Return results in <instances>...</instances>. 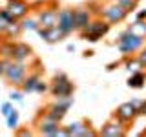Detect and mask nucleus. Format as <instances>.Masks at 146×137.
Here are the masks:
<instances>
[{
	"instance_id": "nucleus-10",
	"label": "nucleus",
	"mask_w": 146,
	"mask_h": 137,
	"mask_svg": "<svg viewBox=\"0 0 146 137\" xmlns=\"http://www.w3.org/2000/svg\"><path fill=\"white\" fill-rule=\"evenodd\" d=\"M126 134H128L126 124L121 122L115 117H113L111 121H108L106 124L100 128V132H99V135H104V137H124Z\"/></svg>"
},
{
	"instance_id": "nucleus-39",
	"label": "nucleus",
	"mask_w": 146,
	"mask_h": 137,
	"mask_svg": "<svg viewBox=\"0 0 146 137\" xmlns=\"http://www.w3.org/2000/svg\"><path fill=\"white\" fill-rule=\"evenodd\" d=\"M2 39H4V35H0V40H2Z\"/></svg>"
},
{
	"instance_id": "nucleus-31",
	"label": "nucleus",
	"mask_w": 146,
	"mask_h": 137,
	"mask_svg": "<svg viewBox=\"0 0 146 137\" xmlns=\"http://www.w3.org/2000/svg\"><path fill=\"white\" fill-rule=\"evenodd\" d=\"M22 95H24V91H11V93H9V99L17 100V102H22V100H24Z\"/></svg>"
},
{
	"instance_id": "nucleus-5",
	"label": "nucleus",
	"mask_w": 146,
	"mask_h": 137,
	"mask_svg": "<svg viewBox=\"0 0 146 137\" xmlns=\"http://www.w3.org/2000/svg\"><path fill=\"white\" fill-rule=\"evenodd\" d=\"M71 106H73V97L57 99L53 104H49V106H46L44 110H40V113H46L48 117H51V119H55V121H58V122H62Z\"/></svg>"
},
{
	"instance_id": "nucleus-38",
	"label": "nucleus",
	"mask_w": 146,
	"mask_h": 137,
	"mask_svg": "<svg viewBox=\"0 0 146 137\" xmlns=\"http://www.w3.org/2000/svg\"><path fill=\"white\" fill-rule=\"evenodd\" d=\"M66 49H68V51H75V46H73V44H68Z\"/></svg>"
},
{
	"instance_id": "nucleus-17",
	"label": "nucleus",
	"mask_w": 146,
	"mask_h": 137,
	"mask_svg": "<svg viewBox=\"0 0 146 137\" xmlns=\"http://www.w3.org/2000/svg\"><path fill=\"white\" fill-rule=\"evenodd\" d=\"M15 46L17 42L11 39H6V40H0V59H4V61H11L13 57H15Z\"/></svg>"
},
{
	"instance_id": "nucleus-34",
	"label": "nucleus",
	"mask_w": 146,
	"mask_h": 137,
	"mask_svg": "<svg viewBox=\"0 0 146 137\" xmlns=\"http://www.w3.org/2000/svg\"><path fill=\"white\" fill-rule=\"evenodd\" d=\"M137 113H139V115H146V99H143V104L139 106Z\"/></svg>"
},
{
	"instance_id": "nucleus-26",
	"label": "nucleus",
	"mask_w": 146,
	"mask_h": 137,
	"mask_svg": "<svg viewBox=\"0 0 146 137\" xmlns=\"http://www.w3.org/2000/svg\"><path fill=\"white\" fill-rule=\"evenodd\" d=\"M113 2H117L119 6H122L128 13H131V11H135V9H137L139 0H113Z\"/></svg>"
},
{
	"instance_id": "nucleus-2",
	"label": "nucleus",
	"mask_w": 146,
	"mask_h": 137,
	"mask_svg": "<svg viewBox=\"0 0 146 137\" xmlns=\"http://www.w3.org/2000/svg\"><path fill=\"white\" fill-rule=\"evenodd\" d=\"M110 27H111V24H110L108 20H104V18H100V17H95V18H91L88 27H86L84 31H80V39L88 40V42H99L102 37L108 35Z\"/></svg>"
},
{
	"instance_id": "nucleus-23",
	"label": "nucleus",
	"mask_w": 146,
	"mask_h": 137,
	"mask_svg": "<svg viewBox=\"0 0 146 137\" xmlns=\"http://www.w3.org/2000/svg\"><path fill=\"white\" fill-rule=\"evenodd\" d=\"M20 24H22V29L24 31H36L40 27L38 20H36V18H31V17H24L20 20Z\"/></svg>"
},
{
	"instance_id": "nucleus-33",
	"label": "nucleus",
	"mask_w": 146,
	"mask_h": 137,
	"mask_svg": "<svg viewBox=\"0 0 146 137\" xmlns=\"http://www.w3.org/2000/svg\"><path fill=\"white\" fill-rule=\"evenodd\" d=\"M15 134H17V135H22V137H29V135H33V134H31V130H26V128H24V130H18V128H17Z\"/></svg>"
},
{
	"instance_id": "nucleus-37",
	"label": "nucleus",
	"mask_w": 146,
	"mask_h": 137,
	"mask_svg": "<svg viewBox=\"0 0 146 137\" xmlns=\"http://www.w3.org/2000/svg\"><path fill=\"white\" fill-rule=\"evenodd\" d=\"M131 104H133V106H135L137 110H139V106L143 104V99H133V100H131Z\"/></svg>"
},
{
	"instance_id": "nucleus-11",
	"label": "nucleus",
	"mask_w": 146,
	"mask_h": 137,
	"mask_svg": "<svg viewBox=\"0 0 146 137\" xmlns=\"http://www.w3.org/2000/svg\"><path fill=\"white\" fill-rule=\"evenodd\" d=\"M36 33H38V37L48 44H57V42H60V40L66 39V35L60 31L58 26H53V27H42L40 26L38 29H36Z\"/></svg>"
},
{
	"instance_id": "nucleus-21",
	"label": "nucleus",
	"mask_w": 146,
	"mask_h": 137,
	"mask_svg": "<svg viewBox=\"0 0 146 137\" xmlns=\"http://www.w3.org/2000/svg\"><path fill=\"white\" fill-rule=\"evenodd\" d=\"M22 31H24V29H22L20 20H13V22H9L6 33H4V39H17V37L22 33Z\"/></svg>"
},
{
	"instance_id": "nucleus-18",
	"label": "nucleus",
	"mask_w": 146,
	"mask_h": 137,
	"mask_svg": "<svg viewBox=\"0 0 146 137\" xmlns=\"http://www.w3.org/2000/svg\"><path fill=\"white\" fill-rule=\"evenodd\" d=\"M144 84H146V73H144L143 70L131 73L130 79H128V86H130V88H133V90H141V88H144Z\"/></svg>"
},
{
	"instance_id": "nucleus-7",
	"label": "nucleus",
	"mask_w": 146,
	"mask_h": 137,
	"mask_svg": "<svg viewBox=\"0 0 146 137\" xmlns=\"http://www.w3.org/2000/svg\"><path fill=\"white\" fill-rule=\"evenodd\" d=\"M128 15H130V13H128L122 6H119L117 2L104 4V6H102V11H100V18L108 20L110 24H119V22H124Z\"/></svg>"
},
{
	"instance_id": "nucleus-15",
	"label": "nucleus",
	"mask_w": 146,
	"mask_h": 137,
	"mask_svg": "<svg viewBox=\"0 0 146 137\" xmlns=\"http://www.w3.org/2000/svg\"><path fill=\"white\" fill-rule=\"evenodd\" d=\"M40 79H42V73H40V70H36L33 73H27V77L24 79V82L20 84V90L24 91V93H31V91H35L36 82H38Z\"/></svg>"
},
{
	"instance_id": "nucleus-35",
	"label": "nucleus",
	"mask_w": 146,
	"mask_h": 137,
	"mask_svg": "<svg viewBox=\"0 0 146 137\" xmlns=\"http://www.w3.org/2000/svg\"><path fill=\"white\" fill-rule=\"evenodd\" d=\"M135 18H141V20H146V9H141V11L135 13Z\"/></svg>"
},
{
	"instance_id": "nucleus-28",
	"label": "nucleus",
	"mask_w": 146,
	"mask_h": 137,
	"mask_svg": "<svg viewBox=\"0 0 146 137\" xmlns=\"http://www.w3.org/2000/svg\"><path fill=\"white\" fill-rule=\"evenodd\" d=\"M36 93H46V91H49V84L46 82L44 79H40L38 82H36V88H35Z\"/></svg>"
},
{
	"instance_id": "nucleus-29",
	"label": "nucleus",
	"mask_w": 146,
	"mask_h": 137,
	"mask_svg": "<svg viewBox=\"0 0 146 137\" xmlns=\"http://www.w3.org/2000/svg\"><path fill=\"white\" fill-rule=\"evenodd\" d=\"M97 135H99V132L93 130V128H91V124H88L84 130H82V134H80V137H97Z\"/></svg>"
},
{
	"instance_id": "nucleus-22",
	"label": "nucleus",
	"mask_w": 146,
	"mask_h": 137,
	"mask_svg": "<svg viewBox=\"0 0 146 137\" xmlns=\"http://www.w3.org/2000/svg\"><path fill=\"white\" fill-rule=\"evenodd\" d=\"M124 66H126V70L130 71V73H135V71H141V70H144V66L141 64V61L137 57H126L124 59Z\"/></svg>"
},
{
	"instance_id": "nucleus-19",
	"label": "nucleus",
	"mask_w": 146,
	"mask_h": 137,
	"mask_svg": "<svg viewBox=\"0 0 146 137\" xmlns=\"http://www.w3.org/2000/svg\"><path fill=\"white\" fill-rule=\"evenodd\" d=\"M88 124H90V122H86V121H75V122H70V124L64 126V128H66L68 137H70V135H77V137H80L82 130H84V128L88 126Z\"/></svg>"
},
{
	"instance_id": "nucleus-9",
	"label": "nucleus",
	"mask_w": 146,
	"mask_h": 137,
	"mask_svg": "<svg viewBox=\"0 0 146 137\" xmlns=\"http://www.w3.org/2000/svg\"><path fill=\"white\" fill-rule=\"evenodd\" d=\"M113 117L119 119L121 122H124V124H130V122H133L135 119L139 117V113H137V108L131 104V100H130V102L119 104L117 110L113 112Z\"/></svg>"
},
{
	"instance_id": "nucleus-6",
	"label": "nucleus",
	"mask_w": 146,
	"mask_h": 137,
	"mask_svg": "<svg viewBox=\"0 0 146 137\" xmlns=\"http://www.w3.org/2000/svg\"><path fill=\"white\" fill-rule=\"evenodd\" d=\"M36 130L40 135H51V137H58V135H68L66 128L60 126V122L55 121V119L48 117L46 113L38 115V122H36Z\"/></svg>"
},
{
	"instance_id": "nucleus-20",
	"label": "nucleus",
	"mask_w": 146,
	"mask_h": 137,
	"mask_svg": "<svg viewBox=\"0 0 146 137\" xmlns=\"http://www.w3.org/2000/svg\"><path fill=\"white\" fill-rule=\"evenodd\" d=\"M126 29H130L131 33H133V35H137V37H144V39H146V20L135 18V20L131 22V24L128 26Z\"/></svg>"
},
{
	"instance_id": "nucleus-13",
	"label": "nucleus",
	"mask_w": 146,
	"mask_h": 137,
	"mask_svg": "<svg viewBox=\"0 0 146 137\" xmlns=\"http://www.w3.org/2000/svg\"><path fill=\"white\" fill-rule=\"evenodd\" d=\"M57 17H58V11L55 7H44V9H40L36 20H38V24L42 27H53V26H57Z\"/></svg>"
},
{
	"instance_id": "nucleus-4",
	"label": "nucleus",
	"mask_w": 146,
	"mask_h": 137,
	"mask_svg": "<svg viewBox=\"0 0 146 137\" xmlns=\"http://www.w3.org/2000/svg\"><path fill=\"white\" fill-rule=\"evenodd\" d=\"M27 77V66L26 62H18V61H7L6 71H4V79L7 80V84L11 86H20L24 79Z\"/></svg>"
},
{
	"instance_id": "nucleus-40",
	"label": "nucleus",
	"mask_w": 146,
	"mask_h": 137,
	"mask_svg": "<svg viewBox=\"0 0 146 137\" xmlns=\"http://www.w3.org/2000/svg\"><path fill=\"white\" fill-rule=\"evenodd\" d=\"M143 135H146V130H144V132H143Z\"/></svg>"
},
{
	"instance_id": "nucleus-27",
	"label": "nucleus",
	"mask_w": 146,
	"mask_h": 137,
	"mask_svg": "<svg viewBox=\"0 0 146 137\" xmlns=\"http://www.w3.org/2000/svg\"><path fill=\"white\" fill-rule=\"evenodd\" d=\"M90 9V13L91 15H95V17H100V11H102V4L99 2V0H90L88 2V6H86Z\"/></svg>"
},
{
	"instance_id": "nucleus-3",
	"label": "nucleus",
	"mask_w": 146,
	"mask_h": 137,
	"mask_svg": "<svg viewBox=\"0 0 146 137\" xmlns=\"http://www.w3.org/2000/svg\"><path fill=\"white\" fill-rule=\"evenodd\" d=\"M75 91V84L70 80V77L66 73H57L53 77L51 84H49V93L55 99H66V97H73Z\"/></svg>"
},
{
	"instance_id": "nucleus-25",
	"label": "nucleus",
	"mask_w": 146,
	"mask_h": 137,
	"mask_svg": "<svg viewBox=\"0 0 146 137\" xmlns=\"http://www.w3.org/2000/svg\"><path fill=\"white\" fill-rule=\"evenodd\" d=\"M9 22H13V17L7 13V9H4V11H0V35L6 33Z\"/></svg>"
},
{
	"instance_id": "nucleus-14",
	"label": "nucleus",
	"mask_w": 146,
	"mask_h": 137,
	"mask_svg": "<svg viewBox=\"0 0 146 137\" xmlns=\"http://www.w3.org/2000/svg\"><path fill=\"white\" fill-rule=\"evenodd\" d=\"M73 11H75V31L80 33V31H84L86 27H88L93 15L90 13L88 7H77V9H73Z\"/></svg>"
},
{
	"instance_id": "nucleus-32",
	"label": "nucleus",
	"mask_w": 146,
	"mask_h": 137,
	"mask_svg": "<svg viewBox=\"0 0 146 137\" xmlns=\"http://www.w3.org/2000/svg\"><path fill=\"white\" fill-rule=\"evenodd\" d=\"M137 59L141 61V64L146 68V46H143V48L139 49V55H137Z\"/></svg>"
},
{
	"instance_id": "nucleus-16",
	"label": "nucleus",
	"mask_w": 146,
	"mask_h": 137,
	"mask_svg": "<svg viewBox=\"0 0 146 137\" xmlns=\"http://www.w3.org/2000/svg\"><path fill=\"white\" fill-rule=\"evenodd\" d=\"M31 55H33V48H31L29 44L17 42V46H15V57H13V61L26 62L27 59H31Z\"/></svg>"
},
{
	"instance_id": "nucleus-24",
	"label": "nucleus",
	"mask_w": 146,
	"mask_h": 137,
	"mask_svg": "<svg viewBox=\"0 0 146 137\" xmlns=\"http://www.w3.org/2000/svg\"><path fill=\"white\" fill-rule=\"evenodd\" d=\"M18 121H20V113H18L17 108H13V112L6 117L7 128H9V130H17V128H18Z\"/></svg>"
},
{
	"instance_id": "nucleus-30",
	"label": "nucleus",
	"mask_w": 146,
	"mask_h": 137,
	"mask_svg": "<svg viewBox=\"0 0 146 137\" xmlns=\"http://www.w3.org/2000/svg\"><path fill=\"white\" fill-rule=\"evenodd\" d=\"M0 112H2L4 117H7L9 113L13 112V104L9 102V100H7V102H2V104H0Z\"/></svg>"
},
{
	"instance_id": "nucleus-36",
	"label": "nucleus",
	"mask_w": 146,
	"mask_h": 137,
	"mask_svg": "<svg viewBox=\"0 0 146 137\" xmlns=\"http://www.w3.org/2000/svg\"><path fill=\"white\" fill-rule=\"evenodd\" d=\"M6 66H7V61L0 59V75H2V77H4V71H6Z\"/></svg>"
},
{
	"instance_id": "nucleus-8",
	"label": "nucleus",
	"mask_w": 146,
	"mask_h": 137,
	"mask_svg": "<svg viewBox=\"0 0 146 137\" xmlns=\"http://www.w3.org/2000/svg\"><path fill=\"white\" fill-rule=\"evenodd\" d=\"M57 26L60 27V31L64 35H71L75 31V11L71 7H66V9H60L58 11V17H57Z\"/></svg>"
},
{
	"instance_id": "nucleus-12",
	"label": "nucleus",
	"mask_w": 146,
	"mask_h": 137,
	"mask_svg": "<svg viewBox=\"0 0 146 137\" xmlns=\"http://www.w3.org/2000/svg\"><path fill=\"white\" fill-rule=\"evenodd\" d=\"M29 7L31 6L26 0H11V4H9V7H7V13L13 17V20H22L24 17H27Z\"/></svg>"
},
{
	"instance_id": "nucleus-1",
	"label": "nucleus",
	"mask_w": 146,
	"mask_h": 137,
	"mask_svg": "<svg viewBox=\"0 0 146 137\" xmlns=\"http://www.w3.org/2000/svg\"><path fill=\"white\" fill-rule=\"evenodd\" d=\"M143 46H144V37H137L130 29H124L117 37V48L124 57H130V55L137 53Z\"/></svg>"
}]
</instances>
